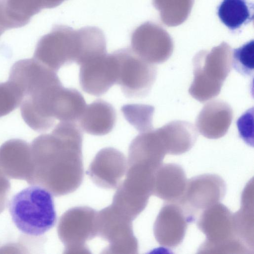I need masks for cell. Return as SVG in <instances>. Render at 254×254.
<instances>
[{"label": "cell", "mask_w": 254, "mask_h": 254, "mask_svg": "<svg viewBox=\"0 0 254 254\" xmlns=\"http://www.w3.org/2000/svg\"><path fill=\"white\" fill-rule=\"evenodd\" d=\"M83 133L75 122H60L52 132L35 139L34 146L45 159L48 189L61 196L75 191L84 176Z\"/></svg>", "instance_id": "obj_1"}, {"label": "cell", "mask_w": 254, "mask_h": 254, "mask_svg": "<svg viewBox=\"0 0 254 254\" xmlns=\"http://www.w3.org/2000/svg\"><path fill=\"white\" fill-rule=\"evenodd\" d=\"M13 80L22 93L20 111L26 124L37 132L53 127L64 87L57 72L30 60L18 66Z\"/></svg>", "instance_id": "obj_2"}, {"label": "cell", "mask_w": 254, "mask_h": 254, "mask_svg": "<svg viewBox=\"0 0 254 254\" xmlns=\"http://www.w3.org/2000/svg\"><path fill=\"white\" fill-rule=\"evenodd\" d=\"M53 195L44 187L32 186L12 196L9 211L20 232L28 236H40L55 226L57 214Z\"/></svg>", "instance_id": "obj_3"}, {"label": "cell", "mask_w": 254, "mask_h": 254, "mask_svg": "<svg viewBox=\"0 0 254 254\" xmlns=\"http://www.w3.org/2000/svg\"><path fill=\"white\" fill-rule=\"evenodd\" d=\"M232 54L226 44L213 48L210 52L201 51L193 59V79L190 94L200 102L216 97L231 71Z\"/></svg>", "instance_id": "obj_4"}, {"label": "cell", "mask_w": 254, "mask_h": 254, "mask_svg": "<svg viewBox=\"0 0 254 254\" xmlns=\"http://www.w3.org/2000/svg\"><path fill=\"white\" fill-rule=\"evenodd\" d=\"M197 226L206 236L198 253H251L237 237L233 214L223 204L218 202L204 210L199 215Z\"/></svg>", "instance_id": "obj_5"}, {"label": "cell", "mask_w": 254, "mask_h": 254, "mask_svg": "<svg viewBox=\"0 0 254 254\" xmlns=\"http://www.w3.org/2000/svg\"><path fill=\"white\" fill-rule=\"evenodd\" d=\"M117 64V83L128 98H142L150 91L157 76L153 64L144 60L131 49L113 52Z\"/></svg>", "instance_id": "obj_6"}, {"label": "cell", "mask_w": 254, "mask_h": 254, "mask_svg": "<svg viewBox=\"0 0 254 254\" xmlns=\"http://www.w3.org/2000/svg\"><path fill=\"white\" fill-rule=\"evenodd\" d=\"M79 45L76 30L64 25H56L38 41L33 59L57 72L64 65L77 63Z\"/></svg>", "instance_id": "obj_7"}, {"label": "cell", "mask_w": 254, "mask_h": 254, "mask_svg": "<svg viewBox=\"0 0 254 254\" xmlns=\"http://www.w3.org/2000/svg\"><path fill=\"white\" fill-rule=\"evenodd\" d=\"M97 211L88 206L73 207L65 212L58 225L59 237L64 245V254H89L86 243L97 236Z\"/></svg>", "instance_id": "obj_8"}, {"label": "cell", "mask_w": 254, "mask_h": 254, "mask_svg": "<svg viewBox=\"0 0 254 254\" xmlns=\"http://www.w3.org/2000/svg\"><path fill=\"white\" fill-rule=\"evenodd\" d=\"M132 222V220L118 211L111 205L97 211V236L109 243L103 253H137L138 242L133 234Z\"/></svg>", "instance_id": "obj_9"}, {"label": "cell", "mask_w": 254, "mask_h": 254, "mask_svg": "<svg viewBox=\"0 0 254 254\" xmlns=\"http://www.w3.org/2000/svg\"><path fill=\"white\" fill-rule=\"evenodd\" d=\"M226 192L223 179L214 174H204L187 181L179 203L194 221L198 213L219 202Z\"/></svg>", "instance_id": "obj_10"}, {"label": "cell", "mask_w": 254, "mask_h": 254, "mask_svg": "<svg viewBox=\"0 0 254 254\" xmlns=\"http://www.w3.org/2000/svg\"><path fill=\"white\" fill-rule=\"evenodd\" d=\"M79 65L80 85L89 94L100 96L117 83V64L113 53L92 58Z\"/></svg>", "instance_id": "obj_11"}, {"label": "cell", "mask_w": 254, "mask_h": 254, "mask_svg": "<svg viewBox=\"0 0 254 254\" xmlns=\"http://www.w3.org/2000/svg\"><path fill=\"white\" fill-rule=\"evenodd\" d=\"M192 222L179 203L168 202L162 207L155 221V238L162 246L175 248L182 242L188 224Z\"/></svg>", "instance_id": "obj_12"}, {"label": "cell", "mask_w": 254, "mask_h": 254, "mask_svg": "<svg viewBox=\"0 0 254 254\" xmlns=\"http://www.w3.org/2000/svg\"><path fill=\"white\" fill-rule=\"evenodd\" d=\"M127 160L124 154L113 147L100 150L87 170L93 182L103 189H117L126 174Z\"/></svg>", "instance_id": "obj_13"}, {"label": "cell", "mask_w": 254, "mask_h": 254, "mask_svg": "<svg viewBox=\"0 0 254 254\" xmlns=\"http://www.w3.org/2000/svg\"><path fill=\"white\" fill-rule=\"evenodd\" d=\"M131 50L139 57L152 64H159L171 56L173 46L168 40H161L154 33L149 23L137 27L130 37Z\"/></svg>", "instance_id": "obj_14"}, {"label": "cell", "mask_w": 254, "mask_h": 254, "mask_svg": "<svg viewBox=\"0 0 254 254\" xmlns=\"http://www.w3.org/2000/svg\"><path fill=\"white\" fill-rule=\"evenodd\" d=\"M233 110L226 102L215 100L206 104L196 119L199 132L209 139H217L228 131L233 120Z\"/></svg>", "instance_id": "obj_15"}, {"label": "cell", "mask_w": 254, "mask_h": 254, "mask_svg": "<svg viewBox=\"0 0 254 254\" xmlns=\"http://www.w3.org/2000/svg\"><path fill=\"white\" fill-rule=\"evenodd\" d=\"M187 183L185 173L180 165L162 164L154 175L152 194L167 202H178L185 193Z\"/></svg>", "instance_id": "obj_16"}, {"label": "cell", "mask_w": 254, "mask_h": 254, "mask_svg": "<svg viewBox=\"0 0 254 254\" xmlns=\"http://www.w3.org/2000/svg\"><path fill=\"white\" fill-rule=\"evenodd\" d=\"M116 119V112L113 106L98 99L86 105L78 122L80 127L86 133L100 136L112 130Z\"/></svg>", "instance_id": "obj_17"}, {"label": "cell", "mask_w": 254, "mask_h": 254, "mask_svg": "<svg viewBox=\"0 0 254 254\" xmlns=\"http://www.w3.org/2000/svg\"><path fill=\"white\" fill-rule=\"evenodd\" d=\"M43 8L41 0H2L0 25L5 31L23 27Z\"/></svg>", "instance_id": "obj_18"}, {"label": "cell", "mask_w": 254, "mask_h": 254, "mask_svg": "<svg viewBox=\"0 0 254 254\" xmlns=\"http://www.w3.org/2000/svg\"><path fill=\"white\" fill-rule=\"evenodd\" d=\"M158 129L169 154L180 155L188 151L197 139L195 127L188 122L172 121Z\"/></svg>", "instance_id": "obj_19"}, {"label": "cell", "mask_w": 254, "mask_h": 254, "mask_svg": "<svg viewBox=\"0 0 254 254\" xmlns=\"http://www.w3.org/2000/svg\"><path fill=\"white\" fill-rule=\"evenodd\" d=\"M248 184L242 196L241 209L233 214L237 237L254 252L253 180Z\"/></svg>", "instance_id": "obj_20"}, {"label": "cell", "mask_w": 254, "mask_h": 254, "mask_svg": "<svg viewBox=\"0 0 254 254\" xmlns=\"http://www.w3.org/2000/svg\"><path fill=\"white\" fill-rule=\"evenodd\" d=\"M254 5L247 0H222L217 13L221 21L235 30L253 20Z\"/></svg>", "instance_id": "obj_21"}, {"label": "cell", "mask_w": 254, "mask_h": 254, "mask_svg": "<svg viewBox=\"0 0 254 254\" xmlns=\"http://www.w3.org/2000/svg\"><path fill=\"white\" fill-rule=\"evenodd\" d=\"M76 32L79 44L77 64L80 65L89 59L107 53L106 38L101 29L88 26L76 30Z\"/></svg>", "instance_id": "obj_22"}, {"label": "cell", "mask_w": 254, "mask_h": 254, "mask_svg": "<svg viewBox=\"0 0 254 254\" xmlns=\"http://www.w3.org/2000/svg\"><path fill=\"white\" fill-rule=\"evenodd\" d=\"M154 110L152 106L140 104H126L121 108L125 119L140 132L153 129Z\"/></svg>", "instance_id": "obj_23"}, {"label": "cell", "mask_w": 254, "mask_h": 254, "mask_svg": "<svg viewBox=\"0 0 254 254\" xmlns=\"http://www.w3.org/2000/svg\"><path fill=\"white\" fill-rule=\"evenodd\" d=\"M22 93L12 81L0 83V118L5 116L20 106Z\"/></svg>", "instance_id": "obj_24"}, {"label": "cell", "mask_w": 254, "mask_h": 254, "mask_svg": "<svg viewBox=\"0 0 254 254\" xmlns=\"http://www.w3.org/2000/svg\"><path fill=\"white\" fill-rule=\"evenodd\" d=\"M254 43L249 41L242 46L234 49L232 58V66L245 76H250L254 69Z\"/></svg>", "instance_id": "obj_25"}, {"label": "cell", "mask_w": 254, "mask_h": 254, "mask_svg": "<svg viewBox=\"0 0 254 254\" xmlns=\"http://www.w3.org/2000/svg\"><path fill=\"white\" fill-rule=\"evenodd\" d=\"M237 125L242 138L253 146V108L246 112L237 121Z\"/></svg>", "instance_id": "obj_26"}, {"label": "cell", "mask_w": 254, "mask_h": 254, "mask_svg": "<svg viewBox=\"0 0 254 254\" xmlns=\"http://www.w3.org/2000/svg\"><path fill=\"white\" fill-rule=\"evenodd\" d=\"M66 0H41L44 8L56 7Z\"/></svg>", "instance_id": "obj_27"}, {"label": "cell", "mask_w": 254, "mask_h": 254, "mask_svg": "<svg viewBox=\"0 0 254 254\" xmlns=\"http://www.w3.org/2000/svg\"><path fill=\"white\" fill-rule=\"evenodd\" d=\"M5 31V30L3 29V28L0 25V36L3 34V33Z\"/></svg>", "instance_id": "obj_28"}, {"label": "cell", "mask_w": 254, "mask_h": 254, "mask_svg": "<svg viewBox=\"0 0 254 254\" xmlns=\"http://www.w3.org/2000/svg\"><path fill=\"white\" fill-rule=\"evenodd\" d=\"M2 0H0V2Z\"/></svg>", "instance_id": "obj_29"}]
</instances>
